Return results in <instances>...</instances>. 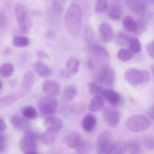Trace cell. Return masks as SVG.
<instances>
[{"instance_id": "1", "label": "cell", "mask_w": 154, "mask_h": 154, "mask_svg": "<svg viewBox=\"0 0 154 154\" xmlns=\"http://www.w3.org/2000/svg\"><path fill=\"white\" fill-rule=\"evenodd\" d=\"M64 23L67 32L73 37H78L82 32V9L78 3H72L65 14Z\"/></svg>"}, {"instance_id": "2", "label": "cell", "mask_w": 154, "mask_h": 154, "mask_svg": "<svg viewBox=\"0 0 154 154\" xmlns=\"http://www.w3.org/2000/svg\"><path fill=\"white\" fill-rule=\"evenodd\" d=\"M90 57L87 62V68L90 71L102 70L106 66H109L111 57L108 50L104 47L98 45L90 46Z\"/></svg>"}, {"instance_id": "3", "label": "cell", "mask_w": 154, "mask_h": 154, "mask_svg": "<svg viewBox=\"0 0 154 154\" xmlns=\"http://www.w3.org/2000/svg\"><path fill=\"white\" fill-rule=\"evenodd\" d=\"M14 12L17 19L20 31L23 34H28L32 28V20L29 9L24 5L17 3L14 5Z\"/></svg>"}, {"instance_id": "4", "label": "cell", "mask_w": 154, "mask_h": 154, "mask_svg": "<svg viewBox=\"0 0 154 154\" xmlns=\"http://www.w3.org/2000/svg\"><path fill=\"white\" fill-rule=\"evenodd\" d=\"M151 126V122L147 116L138 114L132 116L126 121V126L133 132H141L147 130Z\"/></svg>"}, {"instance_id": "5", "label": "cell", "mask_w": 154, "mask_h": 154, "mask_svg": "<svg viewBox=\"0 0 154 154\" xmlns=\"http://www.w3.org/2000/svg\"><path fill=\"white\" fill-rule=\"evenodd\" d=\"M39 135L33 131L27 129L20 141V147L25 154H37Z\"/></svg>"}, {"instance_id": "6", "label": "cell", "mask_w": 154, "mask_h": 154, "mask_svg": "<svg viewBox=\"0 0 154 154\" xmlns=\"http://www.w3.org/2000/svg\"><path fill=\"white\" fill-rule=\"evenodd\" d=\"M124 78L128 84L132 87H136L143 83L148 82L150 81V74L145 70L130 68L125 72Z\"/></svg>"}, {"instance_id": "7", "label": "cell", "mask_w": 154, "mask_h": 154, "mask_svg": "<svg viewBox=\"0 0 154 154\" xmlns=\"http://www.w3.org/2000/svg\"><path fill=\"white\" fill-rule=\"evenodd\" d=\"M58 100L54 96H46L41 98L38 102V108L44 115L50 116L55 113L58 108Z\"/></svg>"}, {"instance_id": "8", "label": "cell", "mask_w": 154, "mask_h": 154, "mask_svg": "<svg viewBox=\"0 0 154 154\" xmlns=\"http://www.w3.org/2000/svg\"><path fill=\"white\" fill-rule=\"evenodd\" d=\"M35 82V76L34 75V72H32V71L26 72L23 78L22 84H21L19 90L17 93H14L17 100L29 94V93L32 89Z\"/></svg>"}, {"instance_id": "9", "label": "cell", "mask_w": 154, "mask_h": 154, "mask_svg": "<svg viewBox=\"0 0 154 154\" xmlns=\"http://www.w3.org/2000/svg\"><path fill=\"white\" fill-rule=\"evenodd\" d=\"M112 144V134L108 130H105L99 134L97 138V150L99 154H109Z\"/></svg>"}, {"instance_id": "10", "label": "cell", "mask_w": 154, "mask_h": 154, "mask_svg": "<svg viewBox=\"0 0 154 154\" xmlns=\"http://www.w3.org/2000/svg\"><path fill=\"white\" fill-rule=\"evenodd\" d=\"M116 74L114 69L110 67L109 66H106L102 70L99 71L97 74V81L100 84H104L106 87L112 88L115 84Z\"/></svg>"}, {"instance_id": "11", "label": "cell", "mask_w": 154, "mask_h": 154, "mask_svg": "<svg viewBox=\"0 0 154 154\" xmlns=\"http://www.w3.org/2000/svg\"><path fill=\"white\" fill-rule=\"evenodd\" d=\"M103 117L105 123L111 127L115 128L119 125L121 118V114L116 108L106 107L103 111Z\"/></svg>"}, {"instance_id": "12", "label": "cell", "mask_w": 154, "mask_h": 154, "mask_svg": "<svg viewBox=\"0 0 154 154\" xmlns=\"http://www.w3.org/2000/svg\"><path fill=\"white\" fill-rule=\"evenodd\" d=\"M126 2L135 14L142 17L145 14L149 0H126Z\"/></svg>"}, {"instance_id": "13", "label": "cell", "mask_w": 154, "mask_h": 154, "mask_svg": "<svg viewBox=\"0 0 154 154\" xmlns=\"http://www.w3.org/2000/svg\"><path fill=\"white\" fill-rule=\"evenodd\" d=\"M42 90L47 96H55L60 93L61 85L58 81L53 79L46 80L42 84Z\"/></svg>"}, {"instance_id": "14", "label": "cell", "mask_w": 154, "mask_h": 154, "mask_svg": "<svg viewBox=\"0 0 154 154\" xmlns=\"http://www.w3.org/2000/svg\"><path fill=\"white\" fill-rule=\"evenodd\" d=\"M99 32L101 40L105 43H109L114 38V29L108 23L100 24L99 27Z\"/></svg>"}, {"instance_id": "15", "label": "cell", "mask_w": 154, "mask_h": 154, "mask_svg": "<svg viewBox=\"0 0 154 154\" xmlns=\"http://www.w3.org/2000/svg\"><path fill=\"white\" fill-rule=\"evenodd\" d=\"M102 94L103 95V97L111 106L114 107L120 105L122 99L118 93L113 90L112 88H107L103 90Z\"/></svg>"}, {"instance_id": "16", "label": "cell", "mask_w": 154, "mask_h": 154, "mask_svg": "<svg viewBox=\"0 0 154 154\" xmlns=\"http://www.w3.org/2000/svg\"><path fill=\"white\" fill-rule=\"evenodd\" d=\"M44 123L47 129H51L57 132H58L63 126V122L61 119L51 115L45 118Z\"/></svg>"}, {"instance_id": "17", "label": "cell", "mask_w": 154, "mask_h": 154, "mask_svg": "<svg viewBox=\"0 0 154 154\" xmlns=\"http://www.w3.org/2000/svg\"><path fill=\"white\" fill-rule=\"evenodd\" d=\"M11 123L17 130H27L29 126L28 120L19 115H12L11 117Z\"/></svg>"}, {"instance_id": "18", "label": "cell", "mask_w": 154, "mask_h": 154, "mask_svg": "<svg viewBox=\"0 0 154 154\" xmlns=\"http://www.w3.org/2000/svg\"><path fill=\"white\" fill-rule=\"evenodd\" d=\"M96 124H97V120H96V117L92 114H86L81 123L83 129L86 132H93L96 128Z\"/></svg>"}, {"instance_id": "19", "label": "cell", "mask_w": 154, "mask_h": 154, "mask_svg": "<svg viewBox=\"0 0 154 154\" xmlns=\"http://www.w3.org/2000/svg\"><path fill=\"white\" fill-rule=\"evenodd\" d=\"M105 99H104L103 96H102L101 95H96L90 101L88 109L92 112H96V111L102 110L105 107Z\"/></svg>"}, {"instance_id": "20", "label": "cell", "mask_w": 154, "mask_h": 154, "mask_svg": "<svg viewBox=\"0 0 154 154\" xmlns=\"http://www.w3.org/2000/svg\"><path fill=\"white\" fill-rule=\"evenodd\" d=\"M33 69L35 72L42 78H49L52 75L51 69L42 61L35 62L33 66Z\"/></svg>"}, {"instance_id": "21", "label": "cell", "mask_w": 154, "mask_h": 154, "mask_svg": "<svg viewBox=\"0 0 154 154\" xmlns=\"http://www.w3.org/2000/svg\"><path fill=\"white\" fill-rule=\"evenodd\" d=\"M107 10L108 17L114 20H118L123 15V9L117 4H111Z\"/></svg>"}, {"instance_id": "22", "label": "cell", "mask_w": 154, "mask_h": 154, "mask_svg": "<svg viewBox=\"0 0 154 154\" xmlns=\"http://www.w3.org/2000/svg\"><path fill=\"white\" fill-rule=\"evenodd\" d=\"M80 61L75 57H70L66 63V71L70 75H75L79 71Z\"/></svg>"}, {"instance_id": "23", "label": "cell", "mask_w": 154, "mask_h": 154, "mask_svg": "<svg viewBox=\"0 0 154 154\" xmlns=\"http://www.w3.org/2000/svg\"><path fill=\"white\" fill-rule=\"evenodd\" d=\"M81 135L78 132H72L65 139L66 146L70 149H75L81 141Z\"/></svg>"}, {"instance_id": "24", "label": "cell", "mask_w": 154, "mask_h": 154, "mask_svg": "<svg viewBox=\"0 0 154 154\" xmlns=\"http://www.w3.org/2000/svg\"><path fill=\"white\" fill-rule=\"evenodd\" d=\"M57 132L51 129H47L42 135V141L43 144L46 146L52 145L57 139Z\"/></svg>"}, {"instance_id": "25", "label": "cell", "mask_w": 154, "mask_h": 154, "mask_svg": "<svg viewBox=\"0 0 154 154\" xmlns=\"http://www.w3.org/2000/svg\"><path fill=\"white\" fill-rule=\"evenodd\" d=\"M123 26L129 32H135L137 29V22L132 16L127 15L123 20Z\"/></svg>"}, {"instance_id": "26", "label": "cell", "mask_w": 154, "mask_h": 154, "mask_svg": "<svg viewBox=\"0 0 154 154\" xmlns=\"http://www.w3.org/2000/svg\"><path fill=\"white\" fill-rule=\"evenodd\" d=\"M76 152L78 153H90L93 150V144L90 141L84 139L80 141L79 144L77 146Z\"/></svg>"}, {"instance_id": "27", "label": "cell", "mask_w": 154, "mask_h": 154, "mask_svg": "<svg viewBox=\"0 0 154 154\" xmlns=\"http://www.w3.org/2000/svg\"><path fill=\"white\" fill-rule=\"evenodd\" d=\"M14 72V65L11 63H4L0 66V76L4 78H8L12 76Z\"/></svg>"}, {"instance_id": "28", "label": "cell", "mask_w": 154, "mask_h": 154, "mask_svg": "<svg viewBox=\"0 0 154 154\" xmlns=\"http://www.w3.org/2000/svg\"><path fill=\"white\" fill-rule=\"evenodd\" d=\"M127 152L126 144L123 141H117L111 144L109 154H123Z\"/></svg>"}, {"instance_id": "29", "label": "cell", "mask_w": 154, "mask_h": 154, "mask_svg": "<svg viewBox=\"0 0 154 154\" xmlns=\"http://www.w3.org/2000/svg\"><path fill=\"white\" fill-rule=\"evenodd\" d=\"M12 44L16 48H26L29 45V39L25 35H17L12 40Z\"/></svg>"}, {"instance_id": "30", "label": "cell", "mask_w": 154, "mask_h": 154, "mask_svg": "<svg viewBox=\"0 0 154 154\" xmlns=\"http://www.w3.org/2000/svg\"><path fill=\"white\" fill-rule=\"evenodd\" d=\"M63 98L67 102L73 100L77 96V89L73 85H69L63 90Z\"/></svg>"}, {"instance_id": "31", "label": "cell", "mask_w": 154, "mask_h": 154, "mask_svg": "<svg viewBox=\"0 0 154 154\" xmlns=\"http://www.w3.org/2000/svg\"><path fill=\"white\" fill-rule=\"evenodd\" d=\"M22 114L27 120H34L38 117V111L34 107L27 105L23 108Z\"/></svg>"}, {"instance_id": "32", "label": "cell", "mask_w": 154, "mask_h": 154, "mask_svg": "<svg viewBox=\"0 0 154 154\" xmlns=\"http://www.w3.org/2000/svg\"><path fill=\"white\" fill-rule=\"evenodd\" d=\"M134 57V54L129 50L126 48H121L117 52V58L122 62H127L132 60Z\"/></svg>"}, {"instance_id": "33", "label": "cell", "mask_w": 154, "mask_h": 154, "mask_svg": "<svg viewBox=\"0 0 154 154\" xmlns=\"http://www.w3.org/2000/svg\"><path fill=\"white\" fill-rule=\"evenodd\" d=\"M128 46H129V51H132L133 54H138L141 51V42L136 37L130 38Z\"/></svg>"}, {"instance_id": "34", "label": "cell", "mask_w": 154, "mask_h": 154, "mask_svg": "<svg viewBox=\"0 0 154 154\" xmlns=\"http://www.w3.org/2000/svg\"><path fill=\"white\" fill-rule=\"evenodd\" d=\"M126 150H129V153L136 154L140 153L141 152V145L139 142L135 140H130L126 143Z\"/></svg>"}, {"instance_id": "35", "label": "cell", "mask_w": 154, "mask_h": 154, "mask_svg": "<svg viewBox=\"0 0 154 154\" xmlns=\"http://www.w3.org/2000/svg\"><path fill=\"white\" fill-rule=\"evenodd\" d=\"M116 42L120 46H128L129 45V39H130V36L126 32H120L116 35Z\"/></svg>"}, {"instance_id": "36", "label": "cell", "mask_w": 154, "mask_h": 154, "mask_svg": "<svg viewBox=\"0 0 154 154\" xmlns=\"http://www.w3.org/2000/svg\"><path fill=\"white\" fill-rule=\"evenodd\" d=\"M17 99L15 98L14 95L10 94L8 96H4V97L0 99V108H4V107H8L14 103V102H17Z\"/></svg>"}, {"instance_id": "37", "label": "cell", "mask_w": 154, "mask_h": 154, "mask_svg": "<svg viewBox=\"0 0 154 154\" xmlns=\"http://www.w3.org/2000/svg\"><path fill=\"white\" fill-rule=\"evenodd\" d=\"M89 91H90V94L96 96V95H100L102 94V91L104 89L102 87H101L99 84L96 82H91L88 84Z\"/></svg>"}, {"instance_id": "38", "label": "cell", "mask_w": 154, "mask_h": 154, "mask_svg": "<svg viewBox=\"0 0 154 154\" xmlns=\"http://www.w3.org/2000/svg\"><path fill=\"white\" fill-rule=\"evenodd\" d=\"M108 7V0H96V5H95V11L97 13L102 14L107 10Z\"/></svg>"}, {"instance_id": "39", "label": "cell", "mask_w": 154, "mask_h": 154, "mask_svg": "<svg viewBox=\"0 0 154 154\" xmlns=\"http://www.w3.org/2000/svg\"><path fill=\"white\" fill-rule=\"evenodd\" d=\"M54 9L57 14H61L64 6V0H52Z\"/></svg>"}, {"instance_id": "40", "label": "cell", "mask_w": 154, "mask_h": 154, "mask_svg": "<svg viewBox=\"0 0 154 154\" xmlns=\"http://www.w3.org/2000/svg\"><path fill=\"white\" fill-rule=\"evenodd\" d=\"M137 22V29L135 32L138 33V35H141V32H144L146 29V23L144 20H138Z\"/></svg>"}, {"instance_id": "41", "label": "cell", "mask_w": 154, "mask_h": 154, "mask_svg": "<svg viewBox=\"0 0 154 154\" xmlns=\"http://www.w3.org/2000/svg\"><path fill=\"white\" fill-rule=\"evenodd\" d=\"M146 50H147V53L152 59L154 58V42L153 41L150 42L148 43L146 46Z\"/></svg>"}, {"instance_id": "42", "label": "cell", "mask_w": 154, "mask_h": 154, "mask_svg": "<svg viewBox=\"0 0 154 154\" xmlns=\"http://www.w3.org/2000/svg\"><path fill=\"white\" fill-rule=\"evenodd\" d=\"M7 147V141L5 137L0 134V153H3Z\"/></svg>"}, {"instance_id": "43", "label": "cell", "mask_w": 154, "mask_h": 154, "mask_svg": "<svg viewBox=\"0 0 154 154\" xmlns=\"http://www.w3.org/2000/svg\"><path fill=\"white\" fill-rule=\"evenodd\" d=\"M6 26H7V18L2 12L0 11V29H4Z\"/></svg>"}, {"instance_id": "44", "label": "cell", "mask_w": 154, "mask_h": 154, "mask_svg": "<svg viewBox=\"0 0 154 154\" xmlns=\"http://www.w3.org/2000/svg\"><path fill=\"white\" fill-rule=\"evenodd\" d=\"M144 144H145L146 147L147 148H150L151 150L153 149V138H147L145 140H144Z\"/></svg>"}, {"instance_id": "45", "label": "cell", "mask_w": 154, "mask_h": 154, "mask_svg": "<svg viewBox=\"0 0 154 154\" xmlns=\"http://www.w3.org/2000/svg\"><path fill=\"white\" fill-rule=\"evenodd\" d=\"M37 56H38V58H39L40 60H43V59L49 60L50 59V57L48 56V54H47V53H45V51H38Z\"/></svg>"}, {"instance_id": "46", "label": "cell", "mask_w": 154, "mask_h": 154, "mask_svg": "<svg viewBox=\"0 0 154 154\" xmlns=\"http://www.w3.org/2000/svg\"><path fill=\"white\" fill-rule=\"evenodd\" d=\"M7 129V125H6L5 122L2 120V119L0 118V132H4Z\"/></svg>"}, {"instance_id": "47", "label": "cell", "mask_w": 154, "mask_h": 154, "mask_svg": "<svg viewBox=\"0 0 154 154\" xmlns=\"http://www.w3.org/2000/svg\"><path fill=\"white\" fill-rule=\"evenodd\" d=\"M60 75H61L63 78H69V77H70V75H69V72L66 70H61V72H60Z\"/></svg>"}, {"instance_id": "48", "label": "cell", "mask_w": 154, "mask_h": 154, "mask_svg": "<svg viewBox=\"0 0 154 154\" xmlns=\"http://www.w3.org/2000/svg\"><path fill=\"white\" fill-rule=\"evenodd\" d=\"M148 117H150V118H151V119H153V106H152L151 108L148 110Z\"/></svg>"}, {"instance_id": "49", "label": "cell", "mask_w": 154, "mask_h": 154, "mask_svg": "<svg viewBox=\"0 0 154 154\" xmlns=\"http://www.w3.org/2000/svg\"><path fill=\"white\" fill-rule=\"evenodd\" d=\"M71 1L73 2L74 3H78V2H82L83 0H71Z\"/></svg>"}, {"instance_id": "50", "label": "cell", "mask_w": 154, "mask_h": 154, "mask_svg": "<svg viewBox=\"0 0 154 154\" xmlns=\"http://www.w3.org/2000/svg\"><path fill=\"white\" fill-rule=\"evenodd\" d=\"M2 81H0V90L2 89Z\"/></svg>"}, {"instance_id": "51", "label": "cell", "mask_w": 154, "mask_h": 154, "mask_svg": "<svg viewBox=\"0 0 154 154\" xmlns=\"http://www.w3.org/2000/svg\"><path fill=\"white\" fill-rule=\"evenodd\" d=\"M116 1H119V0H116Z\"/></svg>"}]
</instances>
